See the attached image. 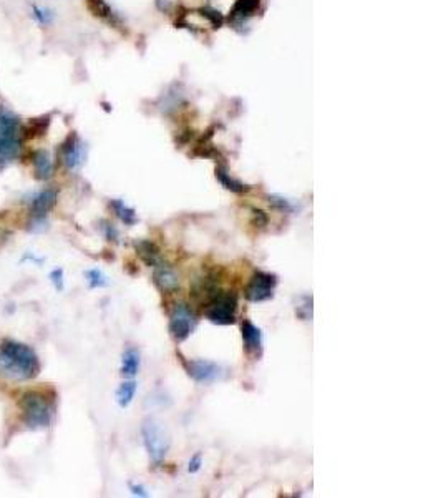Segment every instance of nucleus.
Here are the masks:
<instances>
[{
	"label": "nucleus",
	"instance_id": "f3484780",
	"mask_svg": "<svg viewBox=\"0 0 443 498\" xmlns=\"http://www.w3.org/2000/svg\"><path fill=\"white\" fill-rule=\"evenodd\" d=\"M136 391H138V384H136L135 379H126L125 382H121L115 392V399H116L118 406H120L121 408L130 407L133 399H135V396H136Z\"/></svg>",
	"mask_w": 443,
	"mask_h": 498
},
{
	"label": "nucleus",
	"instance_id": "bb28decb",
	"mask_svg": "<svg viewBox=\"0 0 443 498\" xmlns=\"http://www.w3.org/2000/svg\"><path fill=\"white\" fill-rule=\"evenodd\" d=\"M50 281L53 288L57 291H63L65 288V278H63V269H53L50 273Z\"/></svg>",
	"mask_w": 443,
	"mask_h": 498
},
{
	"label": "nucleus",
	"instance_id": "0eeeda50",
	"mask_svg": "<svg viewBox=\"0 0 443 498\" xmlns=\"http://www.w3.org/2000/svg\"><path fill=\"white\" fill-rule=\"evenodd\" d=\"M275 286H278V278L274 274L256 271L246 286L244 296L251 303H264V301L274 298Z\"/></svg>",
	"mask_w": 443,
	"mask_h": 498
},
{
	"label": "nucleus",
	"instance_id": "c756f323",
	"mask_svg": "<svg viewBox=\"0 0 443 498\" xmlns=\"http://www.w3.org/2000/svg\"><path fill=\"white\" fill-rule=\"evenodd\" d=\"M253 215H254V223L258 226H264L266 223H268V216L264 215V211L253 210Z\"/></svg>",
	"mask_w": 443,
	"mask_h": 498
},
{
	"label": "nucleus",
	"instance_id": "aec40b11",
	"mask_svg": "<svg viewBox=\"0 0 443 498\" xmlns=\"http://www.w3.org/2000/svg\"><path fill=\"white\" fill-rule=\"evenodd\" d=\"M216 178H218L219 183L223 185L226 190L233 191V193L239 195V193H244V191L249 190L244 183H241V181L234 180L233 176H231L228 171H226L224 166H218V168H216Z\"/></svg>",
	"mask_w": 443,
	"mask_h": 498
},
{
	"label": "nucleus",
	"instance_id": "f03ea898",
	"mask_svg": "<svg viewBox=\"0 0 443 498\" xmlns=\"http://www.w3.org/2000/svg\"><path fill=\"white\" fill-rule=\"evenodd\" d=\"M22 421L31 431L47 428L53 418V406L48 399L38 391H27L18 399Z\"/></svg>",
	"mask_w": 443,
	"mask_h": 498
},
{
	"label": "nucleus",
	"instance_id": "423d86ee",
	"mask_svg": "<svg viewBox=\"0 0 443 498\" xmlns=\"http://www.w3.org/2000/svg\"><path fill=\"white\" fill-rule=\"evenodd\" d=\"M196 325H198V315L195 314V310L186 303L175 304L168 323L171 339L176 342H185L195 332Z\"/></svg>",
	"mask_w": 443,
	"mask_h": 498
},
{
	"label": "nucleus",
	"instance_id": "a211bd4d",
	"mask_svg": "<svg viewBox=\"0 0 443 498\" xmlns=\"http://www.w3.org/2000/svg\"><path fill=\"white\" fill-rule=\"evenodd\" d=\"M110 208L113 210V213L120 218L121 223H125L126 226H133L138 221L136 211L133 210L131 206H128L123 200H111Z\"/></svg>",
	"mask_w": 443,
	"mask_h": 498
},
{
	"label": "nucleus",
	"instance_id": "5701e85b",
	"mask_svg": "<svg viewBox=\"0 0 443 498\" xmlns=\"http://www.w3.org/2000/svg\"><path fill=\"white\" fill-rule=\"evenodd\" d=\"M48 128V118H35L31 121V125L26 126V131H31L32 136L43 135Z\"/></svg>",
	"mask_w": 443,
	"mask_h": 498
},
{
	"label": "nucleus",
	"instance_id": "f8f14e48",
	"mask_svg": "<svg viewBox=\"0 0 443 498\" xmlns=\"http://www.w3.org/2000/svg\"><path fill=\"white\" fill-rule=\"evenodd\" d=\"M58 193L57 190H43L32 198L31 203V216L32 218H47L48 211H50L57 203Z\"/></svg>",
	"mask_w": 443,
	"mask_h": 498
},
{
	"label": "nucleus",
	"instance_id": "412c9836",
	"mask_svg": "<svg viewBox=\"0 0 443 498\" xmlns=\"http://www.w3.org/2000/svg\"><path fill=\"white\" fill-rule=\"evenodd\" d=\"M85 279L90 289H102V288H106V286H110V279H108V276L103 273L102 269H97V268L87 269Z\"/></svg>",
	"mask_w": 443,
	"mask_h": 498
},
{
	"label": "nucleus",
	"instance_id": "9d476101",
	"mask_svg": "<svg viewBox=\"0 0 443 498\" xmlns=\"http://www.w3.org/2000/svg\"><path fill=\"white\" fill-rule=\"evenodd\" d=\"M241 336H243V344L246 352L253 357H261L264 349V334L258 325L251 323L249 319H244L241 325Z\"/></svg>",
	"mask_w": 443,
	"mask_h": 498
},
{
	"label": "nucleus",
	"instance_id": "f257e3e1",
	"mask_svg": "<svg viewBox=\"0 0 443 498\" xmlns=\"http://www.w3.org/2000/svg\"><path fill=\"white\" fill-rule=\"evenodd\" d=\"M0 372L12 381H31L40 372V361L27 344L4 339L0 342Z\"/></svg>",
	"mask_w": 443,
	"mask_h": 498
},
{
	"label": "nucleus",
	"instance_id": "6ab92c4d",
	"mask_svg": "<svg viewBox=\"0 0 443 498\" xmlns=\"http://www.w3.org/2000/svg\"><path fill=\"white\" fill-rule=\"evenodd\" d=\"M259 7V0H238L231 12V18L234 22H244V18H249Z\"/></svg>",
	"mask_w": 443,
	"mask_h": 498
},
{
	"label": "nucleus",
	"instance_id": "c85d7f7f",
	"mask_svg": "<svg viewBox=\"0 0 443 498\" xmlns=\"http://www.w3.org/2000/svg\"><path fill=\"white\" fill-rule=\"evenodd\" d=\"M130 492H131V495H135V497H143V498L150 497V493H148L145 488H143L141 485H135V483H130Z\"/></svg>",
	"mask_w": 443,
	"mask_h": 498
},
{
	"label": "nucleus",
	"instance_id": "a878e982",
	"mask_svg": "<svg viewBox=\"0 0 443 498\" xmlns=\"http://www.w3.org/2000/svg\"><path fill=\"white\" fill-rule=\"evenodd\" d=\"M199 12L203 13V16L208 18L211 23H213L214 28H218V27L223 26V16H221L218 11H213V9H201Z\"/></svg>",
	"mask_w": 443,
	"mask_h": 498
},
{
	"label": "nucleus",
	"instance_id": "4be33fe9",
	"mask_svg": "<svg viewBox=\"0 0 443 498\" xmlns=\"http://www.w3.org/2000/svg\"><path fill=\"white\" fill-rule=\"evenodd\" d=\"M268 201L270 206H274L275 210L284 211V213H290V211H294V205L290 203V200L284 198V196L280 195H269Z\"/></svg>",
	"mask_w": 443,
	"mask_h": 498
},
{
	"label": "nucleus",
	"instance_id": "393cba45",
	"mask_svg": "<svg viewBox=\"0 0 443 498\" xmlns=\"http://www.w3.org/2000/svg\"><path fill=\"white\" fill-rule=\"evenodd\" d=\"M100 224H102L100 228L103 231V236H105L108 241H115V243H116V241L120 239V233H118L116 226H113L110 221H102Z\"/></svg>",
	"mask_w": 443,
	"mask_h": 498
},
{
	"label": "nucleus",
	"instance_id": "7ed1b4c3",
	"mask_svg": "<svg viewBox=\"0 0 443 498\" xmlns=\"http://www.w3.org/2000/svg\"><path fill=\"white\" fill-rule=\"evenodd\" d=\"M141 438L145 450L153 465H161L171 447V435L163 423L156 418H146L141 426Z\"/></svg>",
	"mask_w": 443,
	"mask_h": 498
},
{
	"label": "nucleus",
	"instance_id": "2eb2a0df",
	"mask_svg": "<svg viewBox=\"0 0 443 498\" xmlns=\"http://www.w3.org/2000/svg\"><path fill=\"white\" fill-rule=\"evenodd\" d=\"M87 4H88V9L93 12V16L102 18L103 22L110 23L113 27L121 26L120 17L113 12V9L108 6L105 0H87Z\"/></svg>",
	"mask_w": 443,
	"mask_h": 498
},
{
	"label": "nucleus",
	"instance_id": "b1692460",
	"mask_svg": "<svg viewBox=\"0 0 443 498\" xmlns=\"http://www.w3.org/2000/svg\"><path fill=\"white\" fill-rule=\"evenodd\" d=\"M33 17L40 26H48L53 21V12L45 7H33Z\"/></svg>",
	"mask_w": 443,
	"mask_h": 498
},
{
	"label": "nucleus",
	"instance_id": "9b49d317",
	"mask_svg": "<svg viewBox=\"0 0 443 498\" xmlns=\"http://www.w3.org/2000/svg\"><path fill=\"white\" fill-rule=\"evenodd\" d=\"M155 284L163 291V293H175L180 289V276L176 271L161 261L155 266Z\"/></svg>",
	"mask_w": 443,
	"mask_h": 498
},
{
	"label": "nucleus",
	"instance_id": "cd10ccee",
	"mask_svg": "<svg viewBox=\"0 0 443 498\" xmlns=\"http://www.w3.org/2000/svg\"><path fill=\"white\" fill-rule=\"evenodd\" d=\"M201 463H203V455L201 453H195V457L191 458L188 463V472L190 473H198L201 468Z\"/></svg>",
	"mask_w": 443,
	"mask_h": 498
},
{
	"label": "nucleus",
	"instance_id": "6e6552de",
	"mask_svg": "<svg viewBox=\"0 0 443 498\" xmlns=\"http://www.w3.org/2000/svg\"><path fill=\"white\" fill-rule=\"evenodd\" d=\"M186 372L193 379L195 382L203 384V386H209L221 381L226 376L224 367L221 364L214 361H208V359H193V361L185 362Z\"/></svg>",
	"mask_w": 443,
	"mask_h": 498
},
{
	"label": "nucleus",
	"instance_id": "39448f33",
	"mask_svg": "<svg viewBox=\"0 0 443 498\" xmlns=\"http://www.w3.org/2000/svg\"><path fill=\"white\" fill-rule=\"evenodd\" d=\"M236 313H238V296L234 293L219 291L206 303L204 315L209 323L216 325H231L236 323Z\"/></svg>",
	"mask_w": 443,
	"mask_h": 498
},
{
	"label": "nucleus",
	"instance_id": "dca6fc26",
	"mask_svg": "<svg viewBox=\"0 0 443 498\" xmlns=\"http://www.w3.org/2000/svg\"><path fill=\"white\" fill-rule=\"evenodd\" d=\"M135 249H136V253L140 254V258L145 261V263L150 266H155L161 263V254H160V249H158V246H156L155 243H151V241H146V239H140V241H135Z\"/></svg>",
	"mask_w": 443,
	"mask_h": 498
},
{
	"label": "nucleus",
	"instance_id": "1a4fd4ad",
	"mask_svg": "<svg viewBox=\"0 0 443 498\" xmlns=\"http://www.w3.org/2000/svg\"><path fill=\"white\" fill-rule=\"evenodd\" d=\"M60 155L63 165H65L68 170L77 171L78 168H82V165L85 163L87 148L80 138H78L75 133H72L62 145Z\"/></svg>",
	"mask_w": 443,
	"mask_h": 498
},
{
	"label": "nucleus",
	"instance_id": "4468645a",
	"mask_svg": "<svg viewBox=\"0 0 443 498\" xmlns=\"http://www.w3.org/2000/svg\"><path fill=\"white\" fill-rule=\"evenodd\" d=\"M141 366V356L135 347H126L121 354V376L125 379H135V376L140 372Z\"/></svg>",
	"mask_w": 443,
	"mask_h": 498
},
{
	"label": "nucleus",
	"instance_id": "20e7f679",
	"mask_svg": "<svg viewBox=\"0 0 443 498\" xmlns=\"http://www.w3.org/2000/svg\"><path fill=\"white\" fill-rule=\"evenodd\" d=\"M22 151V123L12 113L0 110V166L18 158Z\"/></svg>",
	"mask_w": 443,
	"mask_h": 498
},
{
	"label": "nucleus",
	"instance_id": "ddd939ff",
	"mask_svg": "<svg viewBox=\"0 0 443 498\" xmlns=\"http://www.w3.org/2000/svg\"><path fill=\"white\" fill-rule=\"evenodd\" d=\"M33 173L35 178L40 181H47L53 176V160L52 155L47 150H35L31 156Z\"/></svg>",
	"mask_w": 443,
	"mask_h": 498
}]
</instances>
